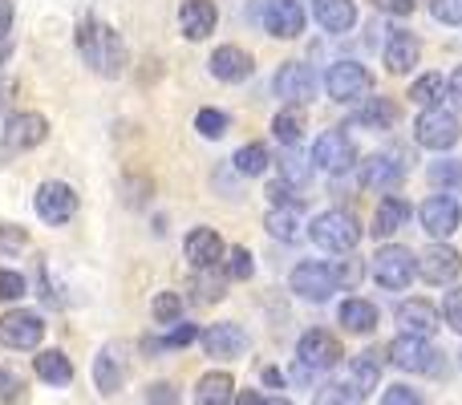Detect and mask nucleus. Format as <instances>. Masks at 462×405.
Segmentation results:
<instances>
[{
  "mask_svg": "<svg viewBox=\"0 0 462 405\" xmlns=\"http://www.w3.org/2000/svg\"><path fill=\"white\" fill-rule=\"evenodd\" d=\"M78 53L102 78H122V69H126V41H122V32L106 21H94V16L78 24Z\"/></svg>",
  "mask_w": 462,
  "mask_h": 405,
  "instance_id": "obj_1",
  "label": "nucleus"
},
{
  "mask_svg": "<svg viewBox=\"0 0 462 405\" xmlns=\"http://www.w3.org/2000/svg\"><path fill=\"white\" fill-rule=\"evenodd\" d=\"M309 235L317 247H325V252H345L349 255L353 247L361 244V223L353 219V211H320L317 219L309 223Z\"/></svg>",
  "mask_w": 462,
  "mask_h": 405,
  "instance_id": "obj_2",
  "label": "nucleus"
},
{
  "mask_svg": "<svg viewBox=\"0 0 462 405\" xmlns=\"http://www.w3.org/2000/svg\"><path fill=\"white\" fill-rule=\"evenodd\" d=\"M458 134H462L458 114L447 110V106H430L414 122V143L426 146V151H450L458 143Z\"/></svg>",
  "mask_w": 462,
  "mask_h": 405,
  "instance_id": "obj_3",
  "label": "nucleus"
},
{
  "mask_svg": "<svg viewBox=\"0 0 462 405\" xmlns=\"http://www.w3.org/2000/svg\"><path fill=\"white\" fill-rule=\"evenodd\" d=\"M414 272H418V255L410 247L390 244L374 255V280L382 288H390V292H402V288L414 284Z\"/></svg>",
  "mask_w": 462,
  "mask_h": 405,
  "instance_id": "obj_4",
  "label": "nucleus"
},
{
  "mask_svg": "<svg viewBox=\"0 0 462 405\" xmlns=\"http://www.w3.org/2000/svg\"><path fill=\"white\" fill-rule=\"evenodd\" d=\"M32 211H37L49 227H65V223L78 215V191H73L69 183L49 179V183H41L37 195H32Z\"/></svg>",
  "mask_w": 462,
  "mask_h": 405,
  "instance_id": "obj_5",
  "label": "nucleus"
},
{
  "mask_svg": "<svg viewBox=\"0 0 462 405\" xmlns=\"http://www.w3.org/2000/svg\"><path fill=\"white\" fill-rule=\"evenodd\" d=\"M325 89L333 102H365V94L374 89V78L361 61H337L325 73Z\"/></svg>",
  "mask_w": 462,
  "mask_h": 405,
  "instance_id": "obj_6",
  "label": "nucleus"
},
{
  "mask_svg": "<svg viewBox=\"0 0 462 405\" xmlns=\"http://www.w3.org/2000/svg\"><path fill=\"white\" fill-rule=\"evenodd\" d=\"M45 336V320L29 308H13L0 317V349H16V353H29L41 345Z\"/></svg>",
  "mask_w": 462,
  "mask_h": 405,
  "instance_id": "obj_7",
  "label": "nucleus"
},
{
  "mask_svg": "<svg viewBox=\"0 0 462 405\" xmlns=\"http://www.w3.org/2000/svg\"><path fill=\"white\" fill-rule=\"evenodd\" d=\"M272 89H276V97L284 106H309L312 94H317V73L309 69L304 61H284L276 69V78H272Z\"/></svg>",
  "mask_w": 462,
  "mask_h": 405,
  "instance_id": "obj_8",
  "label": "nucleus"
},
{
  "mask_svg": "<svg viewBox=\"0 0 462 405\" xmlns=\"http://www.w3.org/2000/svg\"><path fill=\"white\" fill-rule=\"evenodd\" d=\"M309 159H312V167L328 170V175H345V170L357 162V146H353V138L345 134V130H325Z\"/></svg>",
  "mask_w": 462,
  "mask_h": 405,
  "instance_id": "obj_9",
  "label": "nucleus"
},
{
  "mask_svg": "<svg viewBox=\"0 0 462 405\" xmlns=\"http://www.w3.org/2000/svg\"><path fill=\"white\" fill-rule=\"evenodd\" d=\"M49 134V122L41 118V114L24 110V114H8L5 126H0V146L5 151H32V146H41Z\"/></svg>",
  "mask_w": 462,
  "mask_h": 405,
  "instance_id": "obj_10",
  "label": "nucleus"
},
{
  "mask_svg": "<svg viewBox=\"0 0 462 405\" xmlns=\"http://www.w3.org/2000/svg\"><path fill=\"white\" fill-rule=\"evenodd\" d=\"M385 357L398 369H406V373H439L442 369L439 349H434L430 341H418V336H398V341L385 349Z\"/></svg>",
  "mask_w": 462,
  "mask_h": 405,
  "instance_id": "obj_11",
  "label": "nucleus"
},
{
  "mask_svg": "<svg viewBox=\"0 0 462 405\" xmlns=\"http://www.w3.org/2000/svg\"><path fill=\"white\" fill-rule=\"evenodd\" d=\"M296 357H300L304 369H337L341 357H345V349L333 333H325V328H309V333L296 341Z\"/></svg>",
  "mask_w": 462,
  "mask_h": 405,
  "instance_id": "obj_12",
  "label": "nucleus"
},
{
  "mask_svg": "<svg viewBox=\"0 0 462 405\" xmlns=\"http://www.w3.org/2000/svg\"><path fill=\"white\" fill-rule=\"evenodd\" d=\"M458 272H462V255L450 244H430L426 252H418V276H422L426 284L447 288L458 280Z\"/></svg>",
  "mask_w": 462,
  "mask_h": 405,
  "instance_id": "obj_13",
  "label": "nucleus"
},
{
  "mask_svg": "<svg viewBox=\"0 0 462 405\" xmlns=\"http://www.w3.org/2000/svg\"><path fill=\"white\" fill-rule=\"evenodd\" d=\"M288 284H292V292H296V296H304V300H317V304H325L328 296L337 292L333 268H328V263H317V260L296 263L292 276H288Z\"/></svg>",
  "mask_w": 462,
  "mask_h": 405,
  "instance_id": "obj_14",
  "label": "nucleus"
},
{
  "mask_svg": "<svg viewBox=\"0 0 462 405\" xmlns=\"http://www.w3.org/2000/svg\"><path fill=\"white\" fill-rule=\"evenodd\" d=\"M418 219H422V231H430L434 239H447L458 231L462 207H458L455 195H430V199L418 207Z\"/></svg>",
  "mask_w": 462,
  "mask_h": 405,
  "instance_id": "obj_15",
  "label": "nucleus"
},
{
  "mask_svg": "<svg viewBox=\"0 0 462 405\" xmlns=\"http://www.w3.org/2000/svg\"><path fill=\"white\" fill-rule=\"evenodd\" d=\"M199 345L208 357H219V361H236L247 353V333L231 320H219V325H208L199 333Z\"/></svg>",
  "mask_w": 462,
  "mask_h": 405,
  "instance_id": "obj_16",
  "label": "nucleus"
},
{
  "mask_svg": "<svg viewBox=\"0 0 462 405\" xmlns=\"http://www.w3.org/2000/svg\"><path fill=\"white\" fill-rule=\"evenodd\" d=\"M442 325V312L426 300H402L398 304V328L402 336H418V341H430Z\"/></svg>",
  "mask_w": 462,
  "mask_h": 405,
  "instance_id": "obj_17",
  "label": "nucleus"
},
{
  "mask_svg": "<svg viewBox=\"0 0 462 405\" xmlns=\"http://www.w3.org/2000/svg\"><path fill=\"white\" fill-rule=\"evenodd\" d=\"M263 29L280 41H296L304 32V8L296 0H268L263 8Z\"/></svg>",
  "mask_w": 462,
  "mask_h": 405,
  "instance_id": "obj_18",
  "label": "nucleus"
},
{
  "mask_svg": "<svg viewBox=\"0 0 462 405\" xmlns=\"http://www.w3.org/2000/svg\"><path fill=\"white\" fill-rule=\"evenodd\" d=\"M183 252H187V260H191V268L203 272V268H219V260L227 255V247H224V239H219V231L195 227L191 235H187Z\"/></svg>",
  "mask_w": 462,
  "mask_h": 405,
  "instance_id": "obj_19",
  "label": "nucleus"
},
{
  "mask_svg": "<svg viewBox=\"0 0 462 405\" xmlns=\"http://www.w3.org/2000/svg\"><path fill=\"white\" fill-rule=\"evenodd\" d=\"M402 183V162L398 154H374L369 162H361V187L365 191H377V195H390L393 187Z\"/></svg>",
  "mask_w": 462,
  "mask_h": 405,
  "instance_id": "obj_20",
  "label": "nucleus"
},
{
  "mask_svg": "<svg viewBox=\"0 0 462 405\" xmlns=\"http://www.w3.org/2000/svg\"><path fill=\"white\" fill-rule=\"evenodd\" d=\"M382 369H385V357L377 349H365V353H357V357L349 361V390L357 393V398H369V393L382 385Z\"/></svg>",
  "mask_w": 462,
  "mask_h": 405,
  "instance_id": "obj_21",
  "label": "nucleus"
},
{
  "mask_svg": "<svg viewBox=\"0 0 462 405\" xmlns=\"http://www.w3.org/2000/svg\"><path fill=\"white\" fill-rule=\"evenodd\" d=\"M211 78H219V81H244V78H252V53L247 49H239V45H219L216 53H211Z\"/></svg>",
  "mask_w": 462,
  "mask_h": 405,
  "instance_id": "obj_22",
  "label": "nucleus"
},
{
  "mask_svg": "<svg viewBox=\"0 0 462 405\" xmlns=\"http://www.w3.org/2000/svg\"><path fill=\"white\" fill-rule=\"evenodd\" d=\"M94 385H97V393H106V398L126 385V361H122L118 345H106V349L94 357Z\"/></svg>",
  "mask_w": 462,
  "mask_h": 405,
  "instance_id": "obj_23",
  "label": "nucleus"
},
{
  "mask_svg": "<svg viewBox=\"0 0 462 405\" xmlns=\"http://www.w3.org/2000/svg\"><path fill=\"white\" fill-rule=\"evenodd\" d=\"M219 13L211 0H183V8H179V24H183V37L187 41H203L211 37V29H216Z\"/></svg>",
  "mask_w": 462,
  "mask_h": 405,
  "instance_id": "obj_24",
  "label": "nucleus"
},
{
  "mask_svg": "<svg viewBox=\"0 0 462 405\" xmlns=\"http://www.w3.org/2000/svg\"><path fill=\"white\" fill-rule=\"evenodd\" d=\"M418 53H422V45H418L414 32L393 29L390 41H385V69L390 73H410L418 65Z\"/></svg>",
  "mask_w": 462,
  "mask_h": 405,
  "instance_id": "obj_25",
  "label": "nucleus"
},
{
  "mask_svg": "<svg viewBox=\"0 0 462 405\" xmlns=\"http://www.w3.org/2000/svg\"><path fill=\"white\" fill-rule=\"evenodd\" d=\"M312 16L328 32H349L357 24V5L353 0H312Z\"/></svg>",
  "mask_w": 462,
  "mask_h": 405,
  "instance_id": "obj_26",
  "label": "nucleus"
},
{
  "mask_svg": "<svg viewBox=\"0 0 462 405\" xmlns=\"http://www.w3.org/2000/svg\"><path fill=\"white\" fill-rule=\"evenodd\" d=\"M195 405H236V382L231 373L216 369V373H203L195 385Z\"/></svg>",
  "mask_w": 462,
  "mask_h": 405,
  "instance_id": "obj_27",
  "label": "nucleus"
},
{
  "mask_svg": "<svg viewBox=\"0 0 462 405\" xmlns=\"http://www.w3.org/2000/svg\"><path fill=\"white\" fill-rule=\"evenodd\" d=\"M406 219H410V203L398 199V195H385V199L377 203V211H374V235L390 239L393 231L406 227Z\"/></svg>",
  "mask_w": 462,
  "mask_h": 405,
  "instance_id": "obj_28",
  "label": "nucleus"
},
{
  "mask_svg": "<svg viewBox=\"0 0 462 405\" xmlns=\"http://www.w3.org/2000/svg\"><path fill=\"white\" fill-rule=\"evenodd\" d=\"M32 369H37V377L45 385H69L73 382V365H69V357H65L61 349L37 353V357H32Z\"/></svg>",
  "mask_w": 462,
  "mask_h": 405,
  "instance_id": "obj_29",
  "label": "nucleus"
},
{
  "mask_svg": "<svg viewBox=\"0 0 462 405\" xmlns=\"http://www.w3.org/2000/svg\"><path fill=\"white\" fill-rule=\"evenodd\" d=\"M341 325L349 328V333H357V336L374 333V328H377V308L369 300H357V296H349V300L341 304Z\"/></svg>",
  "mask_w": 462,
  "mask_h": 405,
  "instance_id": "obj_30",
  "label": "nucleus"
},
{
  "mask_svg": "<svg viewBox=\"0 0 462 405\" xmlns=\"http://www.w3.org/2000/svg\"><path fill=\"white\" fill-rule=\"evenodd\" d=\"M398 122V106L390 97H365L357 110V126H369V130H385Z\"/></svg>",
  "mask_w": 462,
  "mask_h": 405,
  "instance_id": "obj_31",
  "label": "nucleus"
},
{
  "mask_svg": "<svg viewBox=\"0 0 462 405\" xmlns=\"http://www.w3.org/2000/svg\"><path fill=\"white\" fill-rule=\"evenodd\" d=\"M263 223H268V235L284 239V244L300 239V215H296V207H272Z\"/></svg>",
  "mask_w": 462,
  "mask_h": 405,
  "instance_id": "obj_32",
  "label": "nucleus"
},
{
  "mask_svg": "<svg viewBox=\"0 0 462 405\" xmlns=\"http://www.w3.org/2000/svg\"><path fill=\"white\" fill-rule=\"evenodd\" d=\"M272 134H276L284 146H296V143H300V134H304V110L284 106V110L272 118Z\"/></svg>",
  "mask_w": 462,
  "mask_h": 405,
  "instance_id": "obj_33",
  "label": "nucleus"
},
{
  "mask_svg": "<svg viewBox=\"0 0 462 405\" xmlns=\"http://www.w3.org/2000/svg\"><path fill=\"white\" fill-rule=\"evenodd\" d=\"M231 162H236L239 175H263V170H268V162H272V154H268V146H263V143H247V146H239Z\"/></svg>",
  "mask_w": 462,
  "mask_h": 405,
  "instance_id": "obj_34",
  "label": "nucleus"
},
{
  "mask_svg": "<svg viewBox=\"0 0 462 405\" xmlns=\"http://www.w3.org/2000/svg\"><path fill=\"white\" fill-rule=\"evenodd\" d=\"M224 288H227V276H219V268H203L195 272V300L199 304H216L224 300Z\"/></svg>",
  "mask_w": 462,
  "mask_h": 405,
  "instance_id": "obj_35",
  "label": "nucleus"
},
{
  "mask_svg": "<svg viewBox=\"0 0 462 405\" xmlns=\"http://www.w3.org/2000/svg\"><path fill=\"white\" fill-rule=\"evenodd\" d=\"M410 97H414L422 110L439 106V97H447V81H442V73H426V78H418L414 86H410Z\"/></svg>",
  "mask_w": 462,
  "mask_h": 405,
  "instance_id": "obj_36",
  "label": "nucleus"
},
{
  "mask_svg": "<svg viewBox=\"0 0 462 405\" xmlns=\"http://www.w3.org/2000/svg\"><path fill=\"white\" fill-rule=\"evenodd\" d=\"M312 175V159H304V154H296L292 146H288V154L280 159V179H284L288 187H304Z\"/></svg>",
  "mask_w": 462,
  "mask_h": 405,
  "instance_id": "obj_37",
  "label": "nucleus"
},
{
  "mask_svg": "<svg viewBox=\"0 0 462 405\" xmlns=\"http://www.w3.org/2000/svg\"><path fill=\"white\" fill-rule=\"evenodd\" d=\"M151 312H154V320H159V325H175L179 312H183V296H179V292H159L151 300Z\"/></svg>",
  "mask_w": 462,
  "mask_h": 405,
  "instance_id": "obj_38",
  "label": "nucleus"
},
{
  "mask_svg": "<svg viewBox=\"0 0 462 405\" xmlns=\"http://www.w3.org/2000/svg\"><path fill=\"white\" fill-rule=\"evenodd\" d=\"M312 405H361V398L345 382H333V385H320Z\"/></svg>",
  "mask_w": 462,
  "mask_h": 405,
  "instance_id": "obj_39",
  "label": "nucleus"
},
{
  "mask_svg": "<svg viewBox=\"0 0 462 405\" xmlns=\"http://www.w3.org/2000/svg\"><path fill=\"white\" fill-rule=\"evenodd\" d=\"M195 130L203 138H224L227 134V114L224 110H199L195 114Z\"/></svg>",
  "mask_w": 462,
  "mask_h": 405,
  "instance_id": "obj_40",
  "label": "nucleus"
},
{
  "mask_svg": "<svg viewBox=\"0 0 462 405\" xmlns=\"http://www.w3.org/2000/svg\"><path fill=\"white\" fill-rule=\"evenodd\" d=\"M328 268H333L337 288H349V292L361 284V272H365V268H361L357 255H349V260H341V263H328Z\"/></svg>",
  "mask_w": 462,
  "mask_h": 405,
  "instance_id": "obj_41",
  "label": "nucleus"
},
{
  "mask_svg": "<svg viewBox=\"0 0 462 405\" xmlns=\"http://www.w3.org/2000/svg\"><path fill=\"white\" fill-rule=\"evenodd\" d=\"M24 292H29V284H24V276H21V272H13V268H0V300H5V304H16Z\"/></svg>",
  "mask_w": 462,
  "mask_h": 405,
  "instance_id": "obj_42",
  "label": "nucleus"
},
{
  "mask_svg": "<svg viewBox=\"0 0 462 405\" xmlns=\"http://www.w3.org/2000/svg\"><path fill=\"white\" fill-rule=\"evenodd\" d=\"M255 263H252V252L247 247H231L227 252V276L231 280H252Z\"/></svg>",
  "mask_w": 462,
  "mask_h": 405,
  "instance_id": "obj_43",
  "label": "nucleus"
},
{
  "mask_svg": "<svg viewBox=\"0 0 462 405\" xmlns=\"http://www.w3.org/2000/svg\"><path fill=\"white\" fill-rule=\"evenodd\" d=\"M442 320H447L455 333H462V284L447 288V296H442Z\"/></svg>",
  "mask_w": 462,
  "mask_h": 405,
  "instance_id": "obj_44",
  "label": "nucleus"
},
{
  "mask_svg": "<svg viewBox=\"0 0 462 405\" xmlns=\"http://www.w3.org/2000/svg\"><path fill=\"white\" fill-rule=\"evenodd\" d=\"M430 183H434V187H442V183H447V187H458V183H462V162H458V159L434 162V167H430Z\"/></svg>",
  "mask_w": 462,
  "mask_h": 405,
  "instance_id": "obj_45",
  "label": "nucleus"
},
{
  "mask_svg": "<svg viewBox=\"0 0 462 405\" xmlns=\"http://www.w3.org/2000/svg\"><path fill=\"white\" fill-rule=\"evenodd\" d=\"M382 405H426V398L418 390H410V385H390L382 393Z\"/></svg>",
  "mask_w": 462,
  "mask_h": 405,
  "instance_id": "obj_46",
  "label": "nucleus"
},
{
  "mask_svg": "<svg viewBox=\"0 0 462 405\" xmlns=\"http://www.w3.org/2000/svg\"><path fill=\"white\" fill-rule=\"evenodd\" d=\"M430 13L442 24H462V0H430Z\"/></svg>",
  "mask_w": 462,
  "mask_h": 405,
  "instance_id": "obj_47",
  "label": "nucleus"
},
{
  "mask_svg": "<svg viewBox=\"0 0 462 405\" xmlns=\"http://www.w3.org/2000/svg\"><path fill=\"white\" fill-rule=\"evenodd\" d=\"M191 341H199V328L195 325H175L159 345L162 349H183V345H191Z\"/></svg>",
  "mask_w": 462,
  "mask_h": 405,
  "instance_id": "obj_48",
  "label": "nucleus"
},
{
  "mask_svg": "<svg viewBox=\"0 0 462 405\" xmlns=\"http://www.w3.org/2000/svg\"><path fill=\"white\" fill-rule=\"evenodd\" d=\"M146 405H179V390L171 382H154L146 390Z\"/></svg>",
  "mask_w": 462,
  "mask_h": 405,
  "instance_id": "obj_49",
  "label": "nucleus"
},
{
  "mask_svg": "<svg viewBox=\"0 0 462 405\" xmlns=\"http://www.w3.org/2000/svg\"><path fill=\"white\" fill-rule=\"evenodd\" d=\"M24 244H29V235H24L21 227H8V223H0V255H5V252H21Z\"/></svg>",
  "mask_w": 462,
  "mask_h": 405,
  "instance_id": "obj_50",
  "label": "nucleus"
},
{
  "mask_svg": "<svg viewBox=\"0 0 462 405\" xmlns=\"http://www.w3.org/2000/svg\"><path fill=\"white\" fill-rule=\"evenodd\" d=\"M21 377L16 373H8V369H0V401H13V398H21Z\"/></svg>",
  "mask_w": 462,
  "mask_h": 405,
  "instance_id": "obj_51",
  "label": "nucleus"
},
{
  "mask_svg": "<svg viewBox=\"0 0 462 405\" xmlns=\"http://www.w3.org/2000/svg\"><path fill=\"white\" fill-rule=\"evenodd\" d=\"M369 5H374L377 13H393V16L414 13V0H369Z\"/></svg>",
  "mask_w": 462,
  "mask_h": 405,
  "instance_id": "obj_52",
  "label": "nucleus"
},
{
  "mask_svg": "<svg viewBox=\"0 0 462 405\" xmlns=\"http://www.w3.org/2000/svg\"><path fill=\"white\" fill-rule=\"evenodd\" d=\"M447 94H450V106H455V114H462V65H458L455 73H450Z\"/></svg>",
  "mask_w": 462,
  "mask_h": 405,
  "instance_id": "obj_53",
  "label": "nucleus"
},
{
  "mask_svg": "<svg viewBox=\"0 0 462 405\" xmlns=\"http://www.w3.org/2000/svg\"><path fill=\"white\" fill-rule=\"evenodd\" d=\"M8 29H13V5H8V0H0V37H5Z\"/></svg>",
  "mask_w": 462,
  "mask_h": 405,
  "instance_id": "obj_54",
  "label": "nucleus"
},
{
  "mask_svg": "<svg viewBox=\"0 0 462 405\" xmlns=\"http://www.w3.org/2000/svg\"><path fill=\"white\" fill-rule=\"evenodd\" d=\"M236 405H263V398L255 390H239L236 393Z\"/></svg>",
  "mask_w": 462,
  "mask_h": 405,
  "instance_id": "obj_55",
  "label": "nucleus"
},
{
  "mask_svg": "<svg viewBox=\"0 0 462 405\" xmlns=\"http://www.w3.org/2000/svg\"><path fill=\"white\" fill-rule=\"evenodd\" d=\"M8 57H13V45H8L5 37H0V69H5V61H8Z\"/></svg>",
  "mask_w": 462,
  "mask_h": 405,
  "instance_id": "obj_56",
  "label": "nucleus"
},
{
  "mask_svg": "<svg viewBox=\"0 0 462 405\" xmlns=\"http://www.w3.org/2000/svg\"><path fill=\"white\" fill-rule=\"evenodd\" d=\"M263 382H268V385H280L284 377H280V369H263Z\"/></svg>",
  "mask_w": 462,
  "mask_h": 405,
  "instance_id": "obj_57",
  "label": "nucleus"
},
{
  "mask_svg": "<svg viewBox=\"0 0 462 405\" xmlns=\"http://www.w3.org/2000/svg\"><path fill=\"white\" fill-rule=\"evenodd\" d=\"M263 405H292V401H284V398H272V401H263Z\"/></svg>",
  "mask_w": 462,
  "mask_h": 405,
  "instance_id": "obj_58",
  "label": "nucleus"
},
{
  "mask_svg": "<svg viewBox=\"0 0 462 405\" xmlns=\"http://www.w3.org/2000/svg\"><path fill=\"white\" fill-rule=\"evenodd\" d=\"M458 365H462V353H458Z\"/></svg>",
  "mask_w": 462,
  "mask_h": 405,
  "instance_id": "obj_59",
  "label": "nucleus"
}]
</instances>
